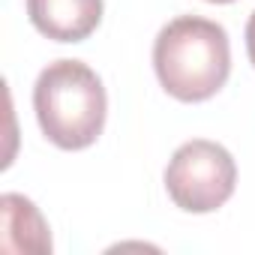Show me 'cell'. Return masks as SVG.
Returning <instances> with one entry per match:
<instances>
[{
	"label": "cell",
	"mask_w": 255,
	"mask_h": 255,
	"mask_svg": "<svg viewBox=\"0 0 255 255\" xmlns=\"http://www.w3.org/2000/svg\"><path fill=\"white\" fill-rule=\"evenodd\" d=\"M153 69L165 93L180 102H204L216 96L231 72L225 27L198 15L168 21L153 42Z\"/></svg>",
	"instance_id": "6da1fadb"
},
{
	"label": "cell",
	"mask_w": 255,
	"mask_h": 255,
	"mask_svg": "<svg viewBox=\"0 0 255 255\" xmlns=\"http://www.w3.org/2000/svg\"><path fill=\"white\" fill-rule=\"evenodd\" d=\"M33 111L51 144L60 150H84L105 129L108 96L87 63L54 60L33 84Z\"/></svg>",
	"instance_id": "7a4b0ae2"
},
{
	"label": "cell",
	"mask_w": 255,
	"mask_h": 255,
	"mask_svg": "<svg viewBox=\"0 0 255 255\" xmlns=\"http://www.w3.org/2000/svg\"><path fill=\"white\" fill-rule=\"evenodd\" d=\"M237 186L234 156L207 138H192L174 150L165 168V189L171 201L186 213L219 210Z\"/></svg>",
	"instance_id": "3957f363"
},
{
	"label": "cell",
	"mask_w": 255,
	"mask_h": 255,
	"mask_svg": "<svg viewBox=\"0 0 255 255\" xmlns=\"http://www.w3.org/2000/svg\"><path fill=\"white\" fill-rule=\"evenodd\" d=\"M33 27L54 42H81L102 21V0H27Z\"/></svg>",
	"instance_id": "277c9868"
},
{
	"label": "cell",
	"mask_w": 255,
	"mask_h": 255,
	"mask_svg": "<svg viewBox=\"0 0 255 255\" xmlns=\"http://www.w3.org/2000/svg\"><path fill=\"white\" fill-rule=\"evenodd\" d=\"M0 216H3V249L6 252H51V231L36 204L24 195L6 192L0 198Z\"/></svg>",
	"instance_id": "5b68a950"
},
{
	"label": "cell",
	"mask_w": 255,
	"mask_h": 255,
	"mask_svg": "<svg viewBox=\"0 0 255 255\" xmlns=\"http://www.w3.org/2000/svg\"><path fill=\"white\" fill-rule=\"evenodd\" d=\"M246 54H249V60H252V66H255V12H252L249 21H246Z\"/></svg>",
	"instance_id": "8992f818"
},
{
	"label": "cell",
	"mask_w": 255,
	"mask_h": 255,
	"mask_svg": "<svg viewBox=\"0 0 255 255\" xmlns=\"http://www.w3.org/2000/svg\"><path fill=\"white\" fill-rule=\"evenodd\" d=\"M207 3H234V0H207Z\"/></svg>",
	"instance_id": "52a82bcc"
}]
</instances>
